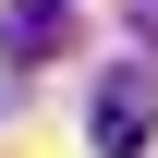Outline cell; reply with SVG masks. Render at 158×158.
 Instances as JSON below:
<instances>
[{
  "label": "cell",
  "mask_w": 158,
  "mask_h": 158,
  "mask_svg": "<svg viewBox=\"0 0 158 158\" xmlns=\"http://www.w3.org/2000/svg\"><path fill=\"white\" fill-rule=\"evenodd\" d=\"M146 122H158V61H110V85H98V158H146Z\"/></svg>",
  "instance_id": "obj_1"
},
{
  "label": "cell",
  "mask_w": 158,
  "mask_h": 158,
  "mask_svg": "<svg viewBox=\"0 0 158 158\" xmlns=\"http://www.w3.org/2000/svg\"><path fill=\"white\" fill-rule=\"evenodd\" d=\"M61 37H73V0H12L0 12V61H49Z\"/></svg>",
  "instance_id": "obj_2"
}]
</instances>
